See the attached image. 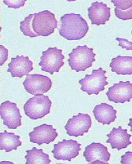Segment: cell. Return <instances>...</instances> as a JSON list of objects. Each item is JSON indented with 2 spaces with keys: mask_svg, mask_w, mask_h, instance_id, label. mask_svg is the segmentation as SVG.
Wrapping results in <instances>:
<instances>
[{
  "mask_svg": "<svg viewBox=\"0 0 132 164\" xmlns=\"http://www.w3.org/2000/svg\"><path fill=\"white\" fill-rule=\"evenodd\" d=\"M0 115L3 124L9 129H16L21 126L22 116L16 103L7 100L1 103Z\"/></svg>",
  "mask_w": 132,
  "mask_h": 164,
  "instance_id": "cell-9",
  "label": "cell"
},
{
  "mask_svg": "<svg viewBox=\"0 0 132 164\" xmlns=\"http://www.w3.org/2000/svg\"><path fill=\"white\" fill-rule=\"evenodd\" d=\"M26 0H4L3 2L9 8L17 9L24 6Z\"/></svg>",
  "mask_w": 132,
  "mask_h": 164,
  "instance_id": "cell-23",
  "label": "cell"
},
{
  "mask_svg": "<svg viewBox=\"0 0 132 164\" xmlns=\"http://www.w3.org/2000/svg\"><path fill=\"white\" fill-rule=\"evenodd\" d=\"M117 111L112 106L105 103L96 105L92 111L96 119L103 125H109L115 121Z\"/></svg>",
  "mask_w": 132,
  "mask_h": 164,
  "instance_id": "cell-17",
  "label": "cell"
},
{
  "mask_svg": "<svg viewBox=\"0 0 132 164\" xmlns=\"http://www.w3.org/2000/svg\"><path fill=\"white\" fill-rule=\"evenodd\" d=\"M106 94L109 101L116 103L129 102L132 98V83L120 81L109 87Z\"/></svg>",
  "mask_w": 132,
  "mask_h": 164,
  "instance_id": "cell-11",
  "label": "cell"
},
{
  "mask_svg": "<svg viewBox=\"0 0 132 164\" xmlns=\"http://www.w3.org/2000/svg\"><path fill=\"white\" fill-rule=\"evenodd\" d=\"M26 152L27 154L25 156L26 160V164H49L51 162L49 155L44 153L42 149L33 147Z\"/></svg>",
  "mask_w": 132,
  "mask_h": 164,
  "instance_id": "cell-20",
  "label": "cell"
},
{
  "mask_svg": "<svg viewBox=\"0 0 132 164\" xmlns=\"http://www.w3.org/2000/svg\"><path fill=\"white\" fill-rule=\"evenodd\" d=\"M23 83L27 92L33 95L36 96L43 94L49 90L52 82L47 76L34 74L27 75Z\"/></svg>",
  "mask_w": 132,
  "mask_h": 164,
  "instance_id": "cell-7",
  "label": "cell"
},
{
  "mask_svg": "<svg viewBox=\"0 0 132 164\" xmlns=\"http://www.w3.org/2000/svg\"><path fill=\"white\" fill-rule=\"evenodd\" d=\"M0 64L2 66L7 60L8 51L3 46L0 45Z\"/></svg>",
  "mask_w": 132,
  "mask_h": 164,
  "instance_id": "cell-25",
  "label": "cell"
},
{
  "mask_svg": "<svg viewBox=\"0 0 132 164\" xmlns=\"http://www.w3.org/2000/svg\"><path fill=\"white\" fill-rule=\"evenodd\" d=\"M7 72H10L12 77L22 78L28 75L33 69V62L29 60L28 56L22 55L12 58L11 61L8 65Z\"/></svg>",
  "mask_w": 132,
  "mask_h": 164,
  "instance_id": "cell-14",
  "label": "cell"
},
{
  "mask_svg": "<svg viewBox=\"0 0 132 164\" xmlns=\"http://www.w3.org/2000/svg\"><path fill=\"white\" fill-rule=\"evenodd\" d=\"M109 67L118 75L132 74V56L118 55L112 59Z\"/></svg>",
  "mask_w": 132,
  "mask_h": 164,
  "instance_id": "cell-18",
  "label": "cell"
},
{
  "mask_svg": "<svg viewBox=\"0 0 132 164\" xmlns=\"http://www.w3.org/2000/svg\"><path fill=\"white\" fill-rule=\"evenodd\" d=\"M60 35L68 40H78L87 33L89 26L86 21L79 14H65L60 18Z\"/></svg>",
  "mask_w": 132,
  "mask_h": 164,
  "instance_id": "cell-1",
  "label": "cell"
},
{
  "mask_svg": "<svg viewBox=\"0 0 132 164\" xmlns=\"http://www.w3.org/2000/svg\"><path fill=\"white\" fill-rule=\"evenodd\" d=\"M90 116L87 114L79 113L70 118L64 128L70 136L77 137L82 136L87 133L92 125Z\"/></svg>",
  "mask_w": 132,
  "mask_h": 164,
  "instance_id": "cell-10",
  "label": "cell"
},
{
  "mask_svg": "<svg viewBox=\"0 0 132 164\" xmlns=\"http://www.w3.org/2000/svg\"><path fill=\"white\" fill-rule=\"evenodd\" d=\"M120 163L122 164H132V152L128 151L121 156Z\"/></svg>",
  "mask_w": 132,
  "mask_h": 164,
  "instance_id": "cell-26",
  "label": "cell"
},
{
  "mask_svg": "<svg viewBox=\"0 0 132 164\" xmlns=\"http://www.w3.org/2000/svg\"><path fill=\"white\" fill-rule=\"evenodd\" d=\"M62 50L57 47H49L42 52L40 61L38 64L41 67V70L53 74L58 72L60 68L64 65L63 60L65 57L62 54Z\"/></svg>",
  "mask_w": 132,
  "mask_h": 164,
  "instance_id": "cell-6",
  "label": "cell"
},
{
  "mask_svg": "<svg viewBox=\"0 0 132 164\" xmlns=\"http://www.w3.org/2000/svg\"><path fill=\"white\" fill-rule=\"evenodd\" d=\"M93 50V48L88 47L85 45L78 46L73 49L68 54L69 58L68 60L71 69L79 72L91 67L92 62L96 61V54Z\"/></svg>",
  "mask_w": 132,
  "mask_h": 164,
  "instance_id": "cell-2",
  "label": "cell"
},
{
  "mask_svg": "<svg viewBox=\"0 0 132 164\" xmlns=\"http://www.w3.org/2000/svg\"><path fill=\"white\" fill-rule=\"evenodd\" d=\"M56 131L52 125L43 124L34 127L33 131L29 133L30 141L39 145L44 143L49 144L58 136Z\"/></svg>",
  "mask_w": 132,
  "mask_h": 164,
  "instance_id": "cell-13",
  "label": "cell"
},
{
  "mask_svg": "<svg viewBox=\"0 0 132 164\" xmlns=\"http://www.w3.org/2000/svg\"><path fill=\"white\" fill-rule=\"evenodd\" d=\"M127 131L126 129H122L121 126L117 128L113 127L106 135L108 139L106 142L110 144L112 148L117 149L118 151L127 148L132 144L130 140L131 135L128 134Z\"/></svg>",
  "mask_w": 132,
  "mask_h": 164,
  "instance_id": "cell-16",
  "label": "cell"
},
{
  "mask_svg": "<svg viewBox=\"0 0 132 164\" xmlns=\"http://www.w3.org/2000/svg\"><path fill=\"white\" fill-rule=\"evenodd\" d=\"M52 102L48 96L39 95L30 98L24 105L25 114L33 120L41 119L50 113Z\"/></svg>",
  "mask_w": 132,
  "mask_h": 164,
  "instance_id": "cell-3",
  "label": "cell"
},
{
  "mask_svg": "<svg viewBox=\"0 0 132 164\" xmlns=\"http://www.w3.org/2000/svg\"><path fill=\"white\" fill-rule=\"evenodd\" d=\"M116 16L123 20L132 19V7L124 11L114 9Z\"/></svg>",
  "mask_w": 132,
  "mask_h": 164,
  "instance_id": "cell-22",
  "label": "cell"
},
{
  "mask_svg": "<svg viewBox=\"0 0 132 164\" xmlns=\"http://www.w3.org/2000/svg\"><path fill=\"white\" fill-rule=\"evenodd\" d=\"M106 72V71L101 67L92 70L91 74L85 75L84 78L79 81L81 85L80 89L86 92L88 95H98L100 92L104 90L105 86L108 84L106 81L107 77L105 75Z\"/></svg>",
  "mask_w": 132,
  "mask_h": 164,
  "instance_id": "cell-4",
  "label": "cell"
},
{
  "mask_svg": "<svg viewBox=\"0 0 132 164\" xmlns=\"http://www.w3.org/2000/svg\"><path fill=\"white\" fill-rule=\"evenodd\" d=\"M81 144L75 140L63 139L54 145L53 150L51 152L54 157L57 160L71 161L72 159L76 157L81 149Z\"/></svg>",
  "mask_w": 132,
  "mask_h": 164,
  "instance_id": "cell-8",
  "label": "cell"
},
{
  "mask_svg": "<svg viewBox=\"0 0 132 164\" xmlns=\"http://www.w3.org/2000/svg\"><path fill=\"white\" fill-rule=\"evenodd\" d=\"M83 156L90 164H109L110 154L107 147L100 143H92L85 148Z\"/></svg>",
  "mask_w": 132,
  "mask_h": 164,
  "instance_id": "cell-12",
  "label": "cell"
},
{
  "mask_svg": "<svg viewBox=\"0 0 132 164\" xmlns=\"http://www.w3.org/2000/svg\"><path fill=\"white\" fill-rule=\"evenodd\" d=\"M116 40L119 42V46H121L123 49L126 50H132V42L129 41L126 39L116 37Z\"/></svg>",
  "mask_w": 132,
  "mask_h": 164,
  "instance_id": "cell-24",
  "label": "cell"
},
{
  "mask_svg": "<svg viewBox=\"0 0 132 164\" xmlns=\"http://www.w3.org/2000/svg\"><path fill=\"white\" fill-rule=\"evenodd\" d=\"M0 150H4L6 152L16 150L17 147L22 145L19 140L20 136L14 133L8 132L5 130L4 132L0 133Z\"/></svg>",
  "mask_w": 132,
  "mask_h": 164,
  "instance_id": "cell-19",
  "label": "cell"
},
{
  "mask_svg": "<svg viewBox=\"0 0 132 164\" xmlns=\"http://www.w3.org/2000/svg\"><path fill=\"white\" fill-rule=\"evenodd\" d=\"M129 122L128 124V125L130 127V131L132 132V118L129 119Z\"/></svg>",
  "mask_w": 132,
  "mask_h": 164,
  "instance_id": "cell-27",
  "label": "cell"
},
{
  "mask_svg": "<svg viewBox=\"0 0 132 164\" xmlns=\"http://www.w3.org/2000/svg\"><path fill=\"white\" fill-rule=\"evenodd\" d=\"M88 16L92 25H105L110 17V8L106 4L96 1L88 9Z\"/></svg>",
  "mask_w": 132,
  "mask_h": 164,
  "instance_id": "cell-15",
  "label": "cell"
},
{
  "mask_svg": "<svg viewBox=\"0 0 132 164\" xmlns=\"http://www.w3.org/2000/svg\"><path fill=\"white\" fill-rule=\"evenodd\" d=\"M34 14H31L26 17L24 20L20 23V29L25 36L30 37H34L39 36L33 30L32 22Z\"/></svg>",
  "mask_w": 132,
  "mask_h": 164,
  "instance_id": "cell-21",
  "label": "cell"
},
{
  "mask_svg": "<svg viewBox=\"0 0 132 164\" xmlns=\"http://www.w3.org/2000/svg\"><path fill=\"white\" fill-rule=\"evenodd\" d=\"M131 33H132V32H131Z\"/></svg>",
  "mask_w": 132,
  "mask_h": 164,
  "instance_id": "cell-28",
  "label": "cell"
},
{
  "mask_svg": "<svg viewBox=\"0 0 132 164\" xmlns=\"http://www.w3.org/2000/svg\"><path fill=\"white\" fill-rule=\"evenodd\" d=\"M32 22L33 30L39 36H47L57 28V21L54 14L48 10L34 13Z\"/></svg>",
  "mask_w": 132,
  "mask_h": 164,
  "instance_id": "cell-5",
  "label": "cell"
}]
</instances>
